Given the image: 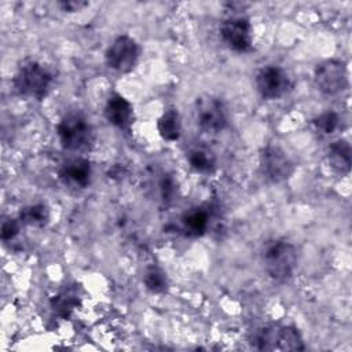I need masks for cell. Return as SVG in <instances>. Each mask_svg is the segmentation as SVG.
<instances>
[{
	"label": "cell",
	"instance_id": "9",
	"mask_svg": "<svg viewBox=\"0 0 352 352\" xmlns=\"http://www.w3.org/2000/svg\"><path fill=\"white\" fill-rule=\"evenodd\" d=\"M314 82L324 95H337L348 87V72L344 62L338 59H326L316 65L314 70Z\"/></svg>",
	"mask_w": 352,
	"mask_h": 352
},
{
	"label": "cell",
	"instance_id": "10",
	"mask_svg": "<svg viewBox=\"0 0 352 352\" xmlns=\"http://www.w3.org/2000/svg\"><path fill=\"white\" fill-rule=\"evenodd\" d=\"M139 45L136 40L128 34L117 36L104 52L106 65L118 73L131 72L139 59Z\"/></svg>",
	"mask_w": 352,
	"mask_h": 352
},
{
	"label": "cell",
	"instance_id": "4",
	"mask_svg": "<svg viewBox=\"0 0 352 352\" xmlns=\"http://www.w3.org/2000/svg\"><path fill=\"white\" fill-rule=\"evenodd\" d=\"M252 345L258 351H302L305 348L301 333L290 324H268L258 329Z\"/></svg>",
	"mask_w": 352,
	"mask_h": 352
},
{
	"label": "cell",
	"instance_id": "3",
	"mask_svg": "<svg viewBox=\"0 0 352 352\" xmlns=\"http://www.w3.org/2000/svg\"><path fill=\"white\" fill-rule=\"evenodd\" d=\"M56 133L62 148L67 151H85L94 143V129L78 111L65 114L56 125Z\"/></svg>",
	"mask_w": 352,
	"mask_h": 352
},
{
	"label": "cell",
	"instance_id": "21",
	"mask_svg": "<svg viewBox=\"0 0 352 352\" xmlns=\"http://www.w3.org/2000/svg\"><path fill=\"white\" fill-rule=\"evenodd\" d=\"M21 231V220L16 219H6L1 223V239L3 241H12Z\"/></svg>",
	"mask_w": 352,
	"mask_h": 352
},
{
	"label": "cell",
	"instance_id": "12",
	"mask_svg": "<svg viewBox=\"0 0 352 352\" xmlns=\"http://www.w3.org/2000/svg\"><path fill=\"white\" fill-rule=\"evenodd\" d=\"M58 175L65 184L76 188H85L91 182V162L82 157L69 158L60 165Z\"/></svg>",
	"mask_w": 352,
	"mask_h": 352
},
{
	"label": "cell",
	"instance_id": "14",
	"mask_svg": "<svg viewBox=\"0 0 352 352\" xmlns=\"http://www.w3.org/2000/svg\"><path fill=\"white\" fill-rule=\"evenodd\" d=\"M180 221L188 236H201L209 227V213L204 208H191L182 214Z\"/></svg>",
	"mask_w": 352,
	"mask_h": 352
},
{
	"label": "cell",
	"instance_id": "13",
	"mask_svg": "<svg viewBox=\"0 0 352 352\" xmlns=\"http://www.w3.org/2000/svg\"><path fill=\"white\" fill-rule=\"evenodd\" d=\"M329 165L340 175H346L352 165L351 144L345 139H338L327 147Z\"/></svg>",
	"mask_w": 352,
	"mask_h": 352
},
{
	"label": "cell",
	"instance_id": "22",
	"mask_svg": "<svg viewBox=\"0 0 352 352\" xmlns=\"http://www.w3.org/2000/svg\"><path fill=\"white\" fill-rule=\"evenodd\" d=\"M58 6L65 12H77V11H81L82 8H85L88 6V3L82 1V0H62L58 3Z\"/></svg>",
	"mask_w": 352,
	"mask_h": 352
},
{
	"label": "cell",
	"instance_id": "7",
	"mask_svg": "<svg viewBox=\"0 0 352 352\" xmlns=\"http://www.w3.org/2000/svg\"><path fill=\"white\" fill-rule=\"evenodd\" d=\"M261 173L272 183L286 182L294 173L296 165L287 153L276 144H268L261 148L258 155Z\"/></svg>",
	"mask_w": 352,
	"mask_h": 352
},
{
	"label": "cell",
	"instance_id": "11",
	"mask_svg": "<svg viewBox=\"0 0 352 352\" xmlns=\"http://www.w3.org/2000/svg\"><path fill=\"white\" fill-rule=\"evenodd\" d=\"M104 118L113 126L128 132L132 125L133 118V107L128 99H125L120 94H113L109 96L104 110Z\"/></svg>",
	"mask_w": 352,
	"mask_h": 352
},
{
	"label": "cell",
	"instance_id": "18",
	"mask_svg": "<svg viewBox=\"0 0 352 352\" xmlns=\"http://www.w3.org/2000/svg\"><path fill=\"white\" fill-rule=\"evenodd\" d=\"M143 285L144 287L153 293V294H160V293H164L168 287V279H166V275L165 272L158 268V267H148L146 271H144V275H143Z\"/></svg>",
	"mask_w": 352,
	"mask_h": 352
},
{
	"label": "cell",
	"instance_id": "19",
	"mask_svg": "<svg viewBox=\"0 0 352 352\" xmlns=\"http://www.w3.org/2000/svg\"><path fill=\"white\" fill-rule=\"evenodd\" d=\"M340 125V117L337 113L334 111H324L319 116H316L312 120V126L314 129L322 135V136H329L331 133H334L337 131Z\"/></svg>",
	"mask_w": 352,
	"mask_h": 352
},
{
	"label": "cell",
	"instance_id": "17",
	"mask_svg": "<svg viewBox=\"0 0 352 352\" xmlns=\"http://www.w3.org/2000/svg\"><path fill=\"white\" fill-rule=\"evenodd\" d=\"M19 220L22 224L33 227H44L50 220V210L44 204L28 205L21 209Z\"/></svg>",
	"mask_w": 352,
	"mask_h": 352
},
{
	"label": "cell",
	"instance_id": "6",
	"mask_svg": "<svg viewBox=\"0 0 352 352\" xmlns=\"http://www.w3.org/2000/svg\"><path fill=\"white\" fill-rule=\"evenodd\" d=\"M256 89L265 100H276L283 98L293 89V80L290 74L280 66H263L254 78Z\"/></svg>",
	"mask_w": 352,
	"mask_h": 352
},
{
	"label": "cell",
	"instance_id": "15",
	"mask_svg": "<svg viewBox=\"0 0 352 352\" xmlns=\"http://www.w3.org/2000/svg\"><path fill=\"white\" fill-rule=\"evenodd\" d=\"M158 133L164 140L175 142L182 133V121L176 109H168L157 121Z\"/></svg>",
	"mask_w": 352,
	"mask_h": 352
},
{
	"label": "cell",
	"instance_id": "8",
	"mask_svg": "<svg viewBox=\"0 0 352 352\" xmlns=\"http://www.w3.org/2000/svg\"><path fill=\"white\" fill-rule=\"evenodd\" d=\"M221 41L232 51L245 54L253 47V29L248 18L232 15L221 21L219 28Z\"/></svg>",
	"mask_w": 352,
	"mask_h": 352
},
{
	"label": "cell",
	"instance_id": "1",
	"mask_svg": "<svg viewBox=\"0 0 352 352\" xmlns=\"http://www.w3.org/2000/svg\"><path fill=\"white\" fill-rule=\"evenodd\" d=\"M54 82V70L38 60L23 62L12 78V85L21 96L36 100L44 99L52 89Z\"/></svg>",
	"mask_w": 352,
	"mask_h": 352
},
{
	"label": "cell",
	"instance_id": "16",
	"mask_svg": "<svg viewBox=\"0 0 352 352\" xmlns=\"http://www.w3.org/2000/svg\"><path fill=\"white\" fill-rule=\"evenodd\" d=\"M187 160L190 166L199 173H210L217 162L214 153L204 146L192 147L187 154Z\"/></svg>",
	"mask_w": 352,
	"mask_h": 352
},
{
	"label": "cell",
	"instance_id": "2",
	"mask_svg": "<svg viewBox=\"0 0 352 352\" xmlns=\"http://www.w3.org/2000/svg\"><path fill=\"white\" fill-rule=\"evenodd\" d=\"M263 264L267 275L275 282L289 280L298 264L297 248L286 239H275L265 245Z\"/></svg>",
	"mask_w": 352,
	"mask_h": 352
},
{
	"label": "cell",
	"instance_id": "20",
	"mask_svg": "<svg viewBox=\"0 0 352 352\" xmlns=\"http://www.w3.org/2000/svg\"><path fill=\"white\" fill-rule=\"evenodd\" d=\"M77 304H78V300L76 298L74 294H70V293H60L56 297H54L51 301L52 309L63 318H67L73 312V309L77 307Z\"/></svg>",
	"mask_w": 352,
	"mask_h": 352
},
{
	"label": "cell",
	"instance_id": "5",
	"mask_svg": "<svg viewBox=\"0 0 352 352\" xmlns=\"http://www.w3.org/2000/svg\"><path fill=\"white\" fill-rule=\"evenodd\" d=\"M194 118L198 128L206 133H219L228 125V111L224 102L209 94L195 99Z\"/></svg>",
	"mask_w": 352,
	"mask_h": 352
}]
</instances>
